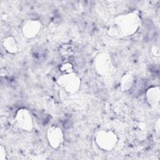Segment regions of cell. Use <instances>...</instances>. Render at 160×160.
Returning <instances> with one entry per match:
<instances>
[{
    "label": "cell",
    "instance_id": "cell-5",
    "mask_svg": "<svg viewBox=\"0 0 160 160\" xmlns=\"http://www.w3.org/2000/svg\"><path fill=\"white\" fill-rule=\"evenodd\" d=\"M15 119L18 126L27 131H31L33 127L32 119L30 112L24 108L19 109L16 114Z\"/></svg>",
    "mask_w": 160,
    "mask_h": 160
},
{
    "label": "cell",
    "instance_id": "cell-7",
    "mask_svg": "<svg viewBox=\"0 0 160 160\" xmlns=\"http://www.w3.org/2000/svg\"><path fill=\"white\" fill-rule=\"evenodd\" d=\"M47 138L50 146L54 148H58L63 140V134L58 127H51L47 131Z\"/></svg>",
    "mask_w": 160,
    "mask_h": 160
},
{
    "label": "cell",
    "instance_id": "cell-4",
    "mask_svg": "<svg viewBox=\"0 0 160 160\" xmlns=\"http://www.w3.org/2000/svg\"><path fill=\"white\" fill-rule=\"evenodd\" d=\"M94 64L96 70L100 75L106 76L111 72L112 68L111 56L108 53H101L97 56Z\"/></svg>",
    "mask_w": 160,
    "mask_h": 160
},
{
    "label": "cell",
    "instance_id": "cell-13",
    "mask_svg": "<svg viewBox=\"0 0 160 160\" xmlns=\"http://www.w3.org/2000/svg\"><path fill=\"white\" fill-rule=\"evenodd\" d=\"M72 65L69 63V62H66L62 64H61L60 67V70L64 72V74L66 73H70L72 72Z\"/></svg>",
    "mask_w": 160,
    "mask_h": 160
},
{
    "label": "cell",
    "instance_id": "cell-8",
    "mask_svg": "<svg viewBox=\"0 0 160 160\" xmlns=\"http://www.w3.org/2000/svg\"><path fill=\"white\" fill-rule=\"evenodd\" d=\"M160 91L159 86L149 88L146 91V99L151 106H156L159 102Z\"/></svg>",
    "mask_w": 160,
    "mask_h": 160
},
{
    "label": "cell",
    "instance_id": "cell-10",
    "mask_svg": "<svg viewBox=\"0 0 160 160\" xmlns=\"http://www.w3.org/2000/svg\"><path fill=\"white\" fill-rule=\"evenodd\" d=\"M134 83V77L131 74H126L121 80V88L122 91H126L131 89Z\"/></svg>",
    "mask_w": 160,
    "mask_h": 160
},
{
    "label": "cell",
    "instance_id": "cell-12",
    "mask_svg": "<svg viewBox=\"0 0 160 160\" xmlns=\"http://www.w3.org/2000/svg\"><path fill=\"white\" fill-rule=\"evenodd\" d=\"M59 52L62 54V56H71V54L73 52V47L71 44H64L61 47Z\"/></svg>",
    "mask_w": 160,
    "mask_h": 160
},
{
    "label": "cell",
    "instance_id": "cell-11",
    "mask_svg": "<svg viewBox=\"0 0 160 160\" xmlns=\"http://www.w3.org/2000/svg\"><path fill=\"white\" fill-rule=\"evenodd\" d=\"M114 111L118 115L123 116L126 113L127 109L126 105L122 101H118L114 105Z\"/></svg>",
    "mask_w": 160,
    "mask_h": 160
},
{
    "label": "cell",
    "instance_id": "cell-1",
    "mask_svg": "<svg viewBox=\"0 0 160 160\" xmlns=\"http://www.w3.org/2000/svg\"><path fill=\"white\" fill-rule=\"evenodd\" d=\"M141 19L136 13H128L116 18L108 29L110 36L122 38L131 36L138 29Z\"/></svg>",
    "mask_w": 160,
    "mask_h": 160
},
{
    "label": "cell",
    "instance_id": "cell-2",
    "mask_svg": "<svg viewBox=\"0 0 160 160\" xmlns=\"http://www.w3.org/2000/svg\"><path fill=\"white\" fill-rule=\"evenodd\" d=\"M97 145L102 150L111 151L118 142L116 134L109 130H101L97 132L95 137Z\"/></svg>",
    "mask_w": 160,
    "mask_h": 160
},
{
    "label": "cell",
    "instance_id": "cell-3",
    "mask_svg": "<svg viewBox=\"0 0 160 160\" xmlns=\"http://www.w3.org/2000/svg\"><path fill=\"white\" fill-rule=\"evenodd\" d=\"M58 84L69 93L78 91L81 85L80 78L73 72L63 74L57 79Z\"/></svg>",
    "mask_w": 160,
    "mask_h": 160
},
{
    "label": "cell",
    "instance_id": "cell-9",
    "mask_svg": "<svg viewBox=\"0 0 160 160\" xmlns=\"http://www.w3.org/2000/svg\"><path fill=\"white\" fill-rule=\"evenodd\" d=\"M2 45L6 51L9 53L14 54L18 51L17 42L16 39L12 36H9L4 39Z\"/></svg>",
    "mask_w": 160,
    "mask_h": 160
},
{
    "label": "cell",
    "instance_id": "cell-14",
    "mask_svg": "<svg viewBox=\"0 0 160 160\" xmlns=\"http://www.w3.org/2000/svg\"><path fill=\"white\" fill-rule=\"evenodd\" d=\"M6 159V152L5 148L1 146L0 147V160H4Z\"/></svg>",
    "mask_w": 160,
    "mask_h": 160
},
{
    "label": "cell",
    "instance_id": "cell-6",
    "mask_svg": "<svg viewBox=\"0 0 160 160\" xmlns=\"http://www.w3.org/2000/svg\"><path fill=\"white\" fill-rule=\"evenodd\" d=\"M41 28L42 24L39 21L29 19L23 23L22 32L27 38H33L39 34Z\"/></svg>",
    "mask_w": 160,
    "mask_h": 160
}]
</instances>
